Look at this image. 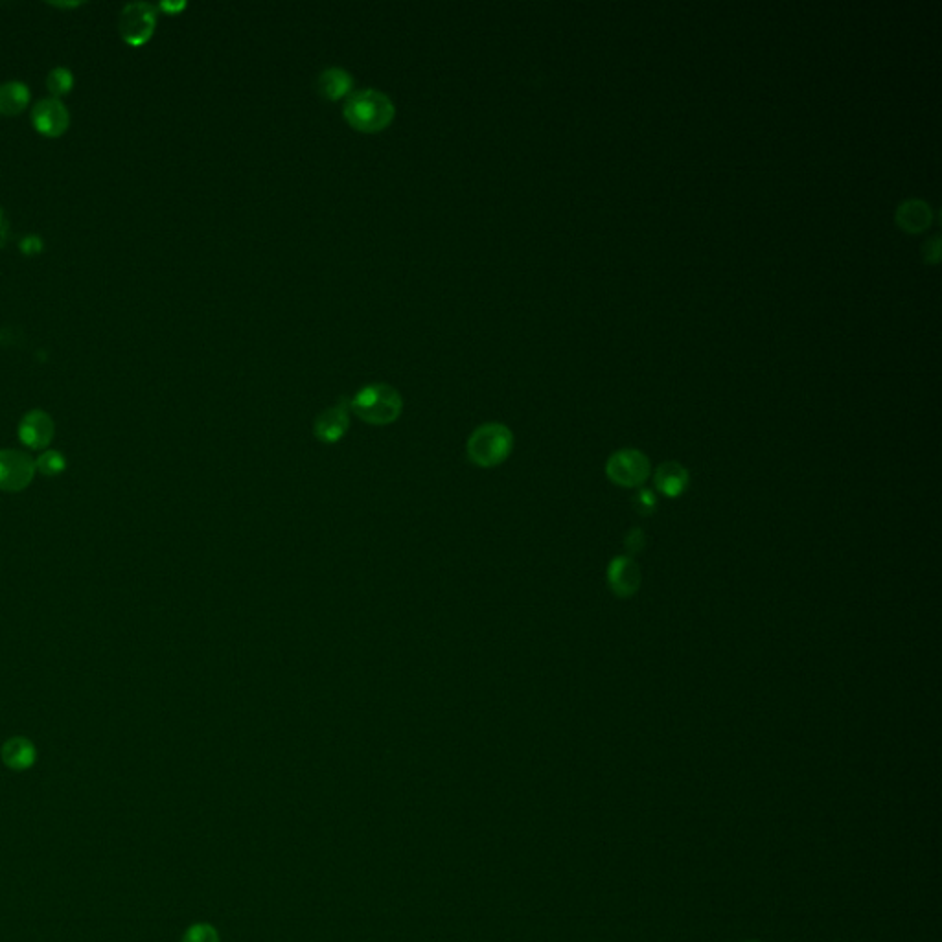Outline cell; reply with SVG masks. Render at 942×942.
<instances>
[{
    "label": "cell",
    "instance_id": "obj_5",
    "mask_svg": "<svg viewBox=\"0 0 942 942\" xmlns=\"http://www.w3.org/2000/svg\"><path fill=\"white\" fill-rule=\"evenodd\" d=\"M650 471V459L639 449H621L613 453L606 464L609 481L622 488H637L646 483Z\"/></svg>",
    "mask_w": 942,
    "mask_h": 942
},
{
    "label": "cell",
    "instance_id": "obj_12",
    "mask_svg": "<svg viewBox=\"0 0 942 942\" xmlns=\"http://www.w3.org/2000/svg\"><path fill=\"white\" fill-rule=\"evenodd\" d=\"M352 89H354V78L348 70L341 67H328L322 70L317 78V91L328 100L345 98L348 94H352Z\"/></svg>",
    "mask_w": 942,
    "mask_h": 942
},
{
    "label": "cell",
    "instance_id": "obj_19",
    "mask_svg": "<svg viewBox=\"0 0 942 942\" xmlns=\"http://www.w3.org/2000/svg\"><path fill=\"white\" fill-rule=\"evenodd\" d=\"M633 506L641 516H650L654 512L655 506H657L654 492L652 490H641L639 494L633 497Z\"/></svg>",
    "mask_w": 942,
    "mask_h": 942
},
{
    "label": "cell",
    "instance_id": "obj_10",
    "mask_svg": "<svg viewBox=\"0 0 942 942\" xmlns=\"http://www.w3.org/2000/svg\"><path fill=\"white\" fill-rule=\"evenodd\" d=\"M641 580H643L641 569L632 558L621 556L609 563L608 584L617 597H633L641 587Z\"/></svg>",
    "mask_w": 942,
    "mask_h": 942
},
{
    "label": "cell",
    "instance_id": "obj_15",
    "mask_svg": "<svg viewBox=\"0 0 942 942\" xmlns=\"http://www.w3.org/2000/svg\"><path fill=\"white\" fill-rule=\"evenodd\" d=\"M898 225L908 232H920V230L930 227L931 210L930 205L919 199H909L902 203L897 212Z\"/></svg>",
    "mask_w": 942,
    "mask_h": 942
},
{
    "label": "cell",
    "instance_id": "obj_16",
    "mask_svg": "<svg viewBox=\"0 0 942 942\" xmlns=\"http://www.w3.org/2000/svg\"><path fill=\"white\" fill-rule=\"evenodd\" d=\"M46 87H48V92L52 94V98H56V100L67 96L74 89L72 70L67 69V67H56V69L50 70L48 76H46Z\"/></svg>",
    "mask_w": 942,
    "mask_h": 942
},
{
    "label": "cell",
    "instance_id": "obj_11",
    "mask_svg": "<svg viewBox=\"0 0 942 942\" xmlns=\"http://www.w3.org/2000/svg\"><path fill=\"white\" fill-rule=\"evenodd\" d=\"M0 759L8 770H30L37 759V749L28 738L13 736L0 747Z\"/></svg>",
    "mask_w": 942,
    "mask_h": 942
},
{
    "label": "cell",
    "instance_id": "obj_20",
    "mask_svg": "<svg viewBox=\"0 0 942 942\" xmlns=\"http://www.w3.org/2000/svg\"><path fill=\"white\" fill-rule=\"evenodd\" d=\"M644 543H646V540H644L643 530L633 529L632 532L628 534V538H626V549H628L630 554H635V552H639L643 549Z\"/></svg>",
    "mask_w": 942,
    "mask_h": 942
},
{
    "label": "cell",
    "instance_id": "obj_7",
    "mask_svg": "<svg viewBox=\"0 0 942 942\" xmlns=\"http://www.w3.org/2000/svg\"><path fill=\"white\" fill-rule=\"evenodd\" d=\"M32 124L39 135L46 138H59L70 127V113L67 105L56 98L39 100L32 109Z\"/></svg>",
    "mask_w": 942,
    "mask_h": 942
},
{
    "label": "cell",
    "instance_id": "obj_13",
    "mask_svg": "<svg viewBox=\"0 0 942 942\" xmlns=\"http://www.w3.org/2000/svg\"><path fill=\"white\" fill-rule=\"evenodd\" d=\"M655 488L667 497H679L689 486V471L679 462H665L655 471Z\"/></svg>",
    "mask_w": 942,
    "mask_h": 942
},
{
    "label": "cell",
    "instance_id": "obj_3",
    "mask_svg": "<svg viewBox=\"0 0 942 942\" xmlns=\"http://www.w3.org/2000/svg\"><path fill=\"white\" fill-rule=\"evenodd\" d=\"M514 448V435L497 422L477 427L466 444L468 459L479 468H495L503 464Z\"/></svg>",
    "mask_w": 942,
    "mask_h": 942
},
{
    "label": "cell",
    "instance_id": "obj_18",
    "mask_svg": "<svg viewBox=\"0 0 942 942\" xmlns=\"http://www.w3.org/2000/svg\"><path fill=\"white\" fill-rule=\"evenodd\" d=\"M183 942H219L218 931L210 924H194L184 933Z\"/></svg>",
    "mask_w": 942,
    "mask_h": 942
},
{
    "label": "cell",
    "instance_id": "obj_6",
    "mask_svg": "<svg viewBox=\"0 0 942 942\" xmlns=\"http://www.w3.org/2000/svg\"><path fill=\"white\" fill-rule=\"evenodd\" d=\"M35 460L19 449H0V490L6 494L23 492L34 481Z\"/></svg>",
    "mask_w": 942,
    "mask_h": 942
},
{
    "label": "cell",
    "instance_id": "obj_4",
    "mask_svg": "<svg viewBox=\"0 0 942 942\" xmlns=\"http://www.w3.org/2000/svg\"><path fill=\"white\" fill-rule=\"evenodd\" d=\"M157 10L148 2H131L118 17V34L127 45L144 46L155 34Z\"/></svg>",
    "mask_w": 942,
    "mask_h": 942
},
{
    "label": "cell",
    "instance_id": "obj_2",
    "mask_svg": "<svg viewBox=\"0 0 942 942\" xmlns=\"http://www.w3.org/2000/svg\"><path fill=\"white\" fill-rule=\"evenodd\" d=\"M350 411L370 426H389L402 414V394L391 385L374 383L357 392L352 398Z\"/></svg>",
    "mask_w": 942,
    "mask_h": 942
},
{
    "label": "cell",
    "instance_id": "obj_22",
    "mask_svg": "<svg viewBox=\"0 0 942 942\" xmlns=\"http://www.w3.org/2000/svg\"><path fill=\"white\" fill-rule=\"evenodd\" d=\"M8 240H10V221L6 218L4 210L0 208V249L6 247Z\"/></svg>",
    "mask_w": 942,
    "mask_h": 942
},
{
    "label": "cell",
    "instance_id": "obj_23",
    "mask_svg": "<svg viewBox=\"0 0 942 942\" xmlns=\"http://www.w3.org/2000/svg\"><path fill=\"white\" fill-rule=\"evenodd\" d=\"M183 8H186V2H179V4H173V2H162L161 10L164 12L170 13H179Z\"/></svg>",
    "mask_w": 942,
    "mask_h": 942
},
{
    "label": "cell",
    "instance_id": "obj_24",
    "mask_svg": "<svg viewBox=\"0 0 942 942\" xmlns=\"http://www.w3.org/2000/svg\"><path fill=\"white\" fill-rule=\"evenodd\" d=\"M749 942H759V941H749Z\"/></svg>",
    "mask_w": 942,
    "mask_h": 942
},
{
    "label": "cell",
    "instance_id": "obj_21",
    "mask_svg": "<svg viewBox=\"0 0 942 942\" xmlns=\"http://www.w3.org/2000/svg\"><path fill=\"white\" fill-rule=\"evenodd\" d=\"M41 249H43V242H41V238L35 236V234L26 236L23 242H21V251H23L24 254L41 253Z\"/></svg>",
    "mask_w": 942,
    "mask_h": 942
},
{
    "label": "cell",
    "instance_id": "obj_1",
    "mask_svg": "<svg viewBox=\"0 0 942 942\" xmlns=\"http://www.w3.org/2000/svg\"><path fill=\"white\" fill-rule=\"evenodd\" d=\"M343 115L350 126L361 133H378L385 127L391 126L396 107L385 92L378 89H363V91L348 94Z\"/></svg>",
    "mask_w": 942,
    "mask_h": 942
},
{
    "label": "cell",
    "instance_id": "obj_9",
    "mask_svg": "<svg viewBox=\"0 0 942 942\" xmlns=\"http://www.w3.org/2000/svg\"><path fill=\"white\" fill-rule=\"evenodd\" d=\"M348 411H350V405L346 400H341L334 407H328L326 411H322L317 416L315 426H313L315 437L319 438L324 444L339 442L341 438L345 437L348 426H350Z\"/></svg>",
    "mask_w": 942,
    "mask_h": 942
},
{
    "label": "cell",
    "instance_id": "obj_8",
    "mask_svg": "<svg viewBox=\"0 0 942 942\" xmlns=\"http://www.w3.org/2000/svg\"><path fill=\"white\" fill-rule=\"evenodd\" d=\"M17 431H19V440L23 442V446L41 451V449L48 448L50 442L54 440L56 426H54V420H52L50 414L41 411V409H34L30 413L24 414Z\"/></svg>",
    "mask_w": 942,
    "mask_h": 942
},
{
    "label": "cell",
    "instance_id": "obj_17",
    "mask_svg": "<svg viewBox=\"0 0 942 942\" xmlns=\"http://www.w3.org/2000/svg\"><path fill=\"white\" fill-rule=\"evenodd\" d=\"M65 468H67V460L63 457V453L54 451V449L43 451L35 460V470L43 473L45 477H50V479L61 475Z\"/></svg>",
    "mask_w": 942,
    "mask_h": 942
},
{
    "label": "cell",
    "instance_id": "obj_14",
    "mask_svg": "<svg viewBox=\"0 0 942 942\" xmlns=\"http://www.w3.org/2000/svg\"><path fill=\"white\" fill-rule=\"evenodd\" d=\"M30 89L23 81H6L0 85V115H21L30 104Z\"/></svg>",
    "mask_w": 942,
    "mask_h": 942
}]
</instances>
